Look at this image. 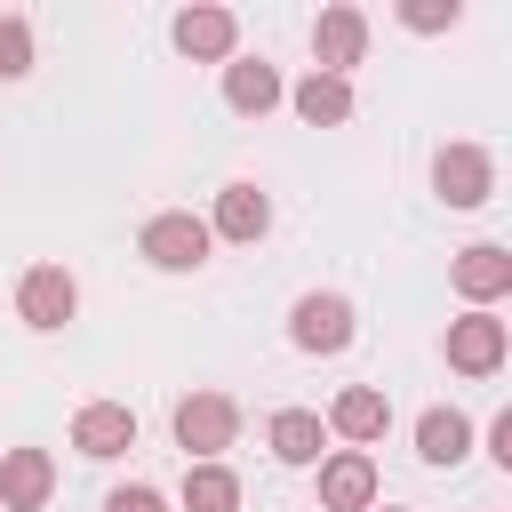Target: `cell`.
Segmentation results:
<instances>
[{"instance_id":"cell-1","label":"cell","mask_w":512,"mask_h":512,"mask_svg":"<svg viewBox=\"0 0 512 512\" xmlns=\"http://www.w3.org/2000/svg\"><path fill=\"white\" fill-rule=\"evenodd\" d=\"M168 432H176L184 464H224V448L240 440V400L232 392H184L176 416H168Z\"/></svg>"},{"instance_id":"cell-2","label":"cell","mask_w":512,"mask_h":512,"mask_svg":"<svg viewBox=\"0 0 512 512\" xmlns=\"http://www.w3.org/2000/svg\"><path fill=\"white\" fill-rule=\"evenodd\" d=\"M352 336H360V312H352V296H336V288H304V296L288 304V344H296V352H312V360H336Z\"/></svg>"},{"instance_id":"cell-3","label":"cell","mask_w":512,"mask_h":512,"mask_svg":"<svg viewBox=\"0 0 512 512\" xmlns=\"http://www.w3.org/2000/svg\"><path fill=\"white\" fill-rule=\"evenodd\" d=\"M136 248H144L152 272H200L216 240H208V216H192V208H160V216L136 232Z\"/></svg>"},{"instance_id":"cell-4","label":"cell","mask_w":512,"mask_h":512,"mask_svg":"<svg viewBox=\"0 0 512 512\" xmlns=\"http://www.w3.org/2000/svg\"><path fill=\"white\" fill-rule=\"evenodd\" d=\"M432 192H440L448 208H480V200L496 192V152H488V144H440V152H432Z\"/></svg>"},{"instance_id":"cell-5","label":"cell","mask_w":512,"mask_h":512,"mask_svg":"<svg viewBox=\"0 0 512 512\" xmlns=\"http://www.w3.org/2000/svg\"><path fill=\"white\" fill-rule=\"evenodd\" d=\"M72 312H80V280H72L64 264H32V272L16 280V320H24V328L56 336Z\"/></svg>"},{"instance_id":"cell-6","label":"cell","mask_w":512,"mask_h":512,"mask_svg":"<svg viewBox=\"0 0 512 512\" xmlns=\"http://www.w3.org/2000/svg\"><path fill=\"white\" fill-rule=\"evenodd\" d=\"M440 352H448V368H456V376H496V368H504V352H512V328H504L496 312H464V320H448Z\"/></svg>"},{"instance_id":"cell-7","label":"cell","mask_w":512,"mask_h":512,"mask_svg":"<svg viewBox=\"0 0 512 512\" xmlns=\"http://www.w3.org/2000/svg\"><path fill=\"white\" fill-rule=\"evenodd\" d=\"M360 56H368V16H360L352 0L320 8V16H312V72L352 80V64H360Z\"/></svg>"},{"instance_id":"cell-8","label":"cell","mask_w":512,"mask_h":512,"mask_svg":"<svg viewBox=\"0 0 512 512\" xmlns=\"http://www.w3.org/2000/svg\"><path fill=\"white\" fill-rule=\"evenodd\" d=\"M312 472H320V512H376V456L368 448H328Z\"/></svg>"},{"instance_id":"cell-9","label":"cell","mask_w":512,"mask_h":512,"mask_svg":"<svg viewBox=\"0 0 512 512\" xmlns=\"http://www.w3.org/2000/svg\"><path fill=\"white\" fill-rule=\"evenodd\" d=\"M176 48L192 56V64H232L240 56V16L232 8H216V0H200V8H176Z\"/></svg>"},{"instance_id":"cell-10","label":"cell","mask_w":512,"mask_h":512,"mask_svg":"<svg viewBox=\"0 0 512 512\" xmlns=\"http://www.w3.org/2000/svg\"><path fill=\"white\" fill-rule=\"evenodd\" d=\"M448 280H456V296H464L472 312H496V296H512V248L472 240V248L448 264Z\"/></svg>"},{"instance_id":"cell-11","label":"cell","mask_w":512,"mask_h":512,"mask_svg":"<svg viewBox=\"0 0 512 512\" xmlns=\"http://www.w3.org/2000/svg\"><path fill=\"white\" fill-rule=\"evenodd\" d=\"M264 232H272V192L248 184V176L224 184V192H216V216H208V240H240V248H256Z\"/></svg>"},{"instance_id":"cell-12","label":"cell","mask_w":512,"mask_h":512,"mask_svg":"<svg viewBox=\"0 0 512 512\" xmlns=\"http://www.w3.org/2000/svg\"><path fill=\"white\" fill-rule=\"evenodd\" d=\"M72 448L96 456V464H104V456H128V448H136V408H128V400H88V408L72 416Z\"/></svg>"},{"instance_id":"cell-13","label":"cell","mask_w":512,"mask_h":512,"mask_svg":"<svg viewBox=\"0 0 512 512\" xmlns=\"http://www.w3.org/2000/svg\"><path fill=\"white\" fill-rule=\"evenodd\" d=\"M56 496V456L48 448H8L0 456V512H40Z\"/></svg>"},{"instance_id":"cell-14","label":"cell","mask_w":512,"mask_h":512,"mask_svg":"<svg viewBox=\"0 0 512 512\" xmlns=\"http://www.w3.org/2000/svg\"><path fill=\"white\" fill-rule=\"evenodd\" d=\"M320 424H328L336 440L368 448V440H384V432H392V400H384L376 384H344V392H336V408H328Z\"/></svg>"},{"instance_id":"cell-15","label":"cell","mask_w":512,"mask_h":512,"mask_svg":"<svg viewBox=\"0 0 512 512\" xmlns=\"http://www.w3.org/2000/svg\"><path fill=\"white\" fill-rule=\"evenodd\" d=\"M280 96H288V88H280V72H272L264 56H232V64H224V104H232L240 120H264Z\"/></svg>"},{"instance_id":"cell-16","label":"cell","mask_w":512,"mask_h":512,"mask_svg":"<svg viewBox=\"0 0 512 512\" xmlns=\"http://www.w3.org/2000/svg\"><path fill=\"white\" fill-rule=\"evenodd\" d=\"M264 440H272L280 464H320V456H328V424H320V408H272Z\"/></svg>"},{"instance_id":"cell-17","label":"cell","mask_w":512,"mask_h":512,"mask_svg":"<svg viewBox=\"0 0 512 512\" xmlns=\"http://www.w3.org/2000/svg\"><path fill=\"white\" fill-rule=\"evenodd\" d=\"M288 104H296L304 128H344V120H352V80H336V72H304V80L288 88Z\"/></svg>"},{"instance_id":"cell-18","label":"cell","mask_w":512,"mask_h":512,"mask_svg":"<svg viewBox=\"0 0 512 512\" xmlns=\"http://www.w3.org/2000/svg\"><path fill=\"white\" fill-rule=\"evenodd\" d=\"M416 456L440 464V472L464 464V456H472V416H464V408H424V416H416Z\"/></svg>"},{"instance_id":"cell-19","label":"cell","mask_w":512,"mask_h":512,"mask_svg":"<svg viewBox=\"0 0 512 512\" xmlns=\"http://www.w3.org/2000/svg\"><path fill=\"white\" fill-rule=\"evenodd\" d=\"M184 512H240V472L232 464H184Z\"/></svg>"},{"instance_id":"cell-20","label":"cell","mask_w":512,"mask_h":512,"mask_svg":"<svg viewBox=\"0 0 512 512\" xmlns=\"http://www.w3.org/2000/svg\"><path fill=\"white\" fill-rule=\"evenodd\" d=\"M24 72H32V24L0 16V80H24Z\"/></svg>"},{"instance_id":"cell-21","label":"cell","mask_w":512,"mask_h":512,"mask_svg":"<svg viewBox=\"0 0 512 512\" xmlns=\"http://www.w3.org/2000/svg\"><path fill=\"white\" fill-rule=\"evenodd\" d=\"M400 24H408V32H456L464 8H456V0H400Z\"/></svg>"},{"instance_id":"cell-22","label":"cell","mask_w":512,"mask_h":512,"mask_svg":"<svg viewBox=\"0 0 512 512\" xmlns=\"http://www.w3.org/2000/svg\"><path fill=\"white\" fill-rule=\"evenodd\" d=\"M104 512H168V496H160V488H144V480H128V488H112V496H104Z\"/></svg>"},{"instance_id":"cell-23","label":"cell","mask_w":512,"mask_h":512,"mask_svg":"<svg viewBox=\"0 0 512 512\" xmlns=\"http://www.w3.org/2000/svg\"><path fill=\"white\" fill-rule=\"evenodd\" d=\"M488 456H496V464H512V408L488 424Z\"/></svg>"},{"instance_id":"cell-24","label":"cell","mask_w":512,"mask_h":512,"mask_svg":"<svg viewBox=\"0 0 512 512\" xmlns=\"http://www.w3.org/2000/svg\"><path fill=\"white\" fill-rule=\"evenodd\" d=\"M384 512H400V504H384Z\"/></svg>"}]
</instances>
